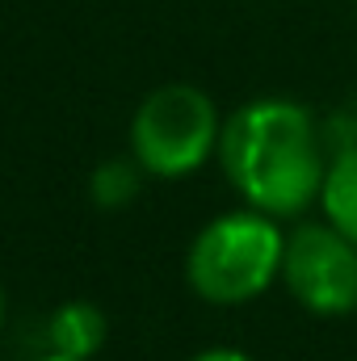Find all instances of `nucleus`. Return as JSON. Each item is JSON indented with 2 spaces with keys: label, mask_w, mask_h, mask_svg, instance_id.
<instances>
[{
  "label": "nucleus",
  "mask_w": 357,
  "mask_h": 361,
  "mask_svg": "<svg viewBox=\"0 0 357 361\" xmlns=\"http://www.w3.org/2000/svg\"><path fill=\"white\" fill-rule=\"evenodd\" d=\"M105 336H109V319L89 298H68L47 319V353L59 357L92 361L105 349Z\"/></svg>",
  "instance_id": "obj_5"
},
{
  "label": "nucleus",
  "mask_w": 357,
  "mask_h": 361,
  "mask_svg": "<svg viewBox=\"0 0 357 361\" xmlns=\"http://www.w3.org/2000/svg\"><path fill=\"white\" fill-rule=\"evenodd\" d=\"M223 118L214 97L189 80L152 89L131 114V156L156 180H181L202 173L219 156Z\"/></svg>",
  "instance_id": "obj_3"
},
{
  "label": "nucleus",
  "mask_w": 357,
  "mask_h": 361,
  "mask_svg": "<svg viewBox=\"0 0 357 361\" xmlns=\"http://www.w3.org/2000/svg\"><path fill=\"white\" fill-rule=\"evenodd\" d=\"M286 231L282 219L253 206L223 210L198 227L185 248V281L210 307L257 302L273 281H282Z\"/></svg>",
  "instance_id": "obj_2"
},
{
  "label": "nucleus",
  "mask_w": 357,
  "mask_h": 361,
  "mask_svg": "<svg viewBox=\"0 0 357 361\" xmlns=\"http://www.w3.org/2000/svg\"><path fill=\"white\" fill-rule=\"evenodd\" d=\"M219 164L240 202L273 219L307 214L328 173L311 109L290 97H257L227 114Z\"/></svg>",
  "instance_id": "obj_1"
},
{
  "label": "nucleus",
  "mask_w": 357,
  "mask_h": 361,
  "mask_svg": "<svg viewBox=\"0 0 357 361\" xmlns=\"http://www.w3.org/2000/svg\"><path fill=\"white\" fill-rule=\"evenodd\" d=\"M143 177L147 173L135 164V156H109L89 173V193L101 210H126L139 197Z\"/></svg>",
  "instance_id": "obj_7"
},
{
  "label": "nucleus",
  "mask_w": 357,
  "mask_h": 361,
  "mask_svg": "<svg viewBox=\"0 0 357 361\" xmlns=\"http://www.w3.org/2000/svg\"><path fill=\"white\" fill-rule=\"evenodd\" d=\"M34 361H76V357H59V353H42V357H34Z\"/></svg>",
  "instance_id": "obj_10"
},
{
  "label": "nucleus",
  "mask_w": 357,
  "mask_h": 361,
  "mask_svg": "<svg viewBox=\"0 0 357 361\" xmlns=\"http://www.w3.org/2000/svg\"><path fill=\"white\" fill-rule=\"evenodd\" d=\"M189 361H257V357H253V353H244V349H236V345H214V349L193 353Z\"/></svg>",
  "instance_id": "obj_8"
},
{
  "label": "nucleus",
  "mask_w": 357,
  "mask_h": 361,
  "mask_svg": "<svg viewBox=\"0 0 357 361\" xmlns=\"http://www.w3.org/2000/svg\"><path fill=\"white\" fill-rule=\"evenodd\" d=\"M282 281L290 298L320 315L341 319L357 311V244L345 240L332 223H298L286 235Z\"/></svg>",
  "instance_id": "obj_4"
},
{
  "label": "nucleus",
  "mask_w": 357,
  "mask_h": 361,
  "mask_svg": "<svg viewBox=\"0 0 357 361\" xmlns=\"http://www.w3.org/2000/svg\"><path fill=\"white\" fill-rule=\"evenodd\" d=\"M315 206H320L324 223H332L345 240L357 244V147H345L341 156L328 160Z\"/></svg>",
  "instance_id": "obj_6"
},
{
  "label": "nucleus",
  "mask_w": 357,
  "mask_h": 361,
  "mask_svg": "<svg viewBox=\"0 0 357 361\" xmlns=\"http://www.w3.org/2000/svg\"><path fill=\"white\" fill-rule=\"evenodd\" d=\"M4 319H8V298H4V286H0V332H4Z\"/></svg>",
  "instance_id": "obj_9"
}]
</instances>
